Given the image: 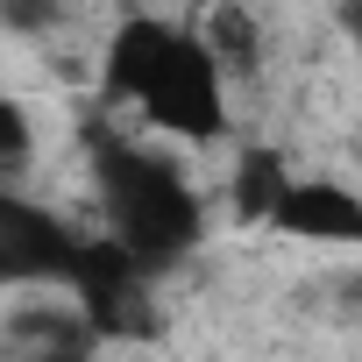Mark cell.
I'll use <instances>...</instances> for the list:
<instances>
[{
  "mask_svg": "<svg viewBox=\"0 0 362 362\" xmlns=\"http://www.w3.org/2000/svg\"><path fill=\"white\" fill-rule=\"evenodd\" d=\"M107 100H128L149 128L214 142L228 128V71L214 64L199 22L121 15L107 43Z\"/></svg>",
  "mask_w": 362,
  "mask_h": 362,
  "instance_id": "obj_1",
  "label": "cell"
},
{
  "mask_svg": "<svg viewBox=\"0 0 362 362\" xmlns=\"http://www.w3.org/2000/svg\"><path fill=\"white\" fill-rule=\"evenodd\" d=\"M93 177H100V206H107V242H121L149 277L199 249L206 214L170 156H149L135 142H100Z\"/></svg>",
  "mask_w": 362,
  "mask_h": 362,
  "instance_id": "obj_2",
  "label": "cell"
},
{
  "mask_svg": "<svg viewBox=\"0 0 362 362\" xmlns=\"http://www.w3.org/2000/svg\"><path fill=\"white\" fill-rule=\"evenodd\" d=\"M78 313H86V327L100 334V341H128V334H156L163 327V313H156V298H149V270L121 249V242H86V256H78Z\"/></svg>",
  "mask_w": 362,
  "mask_h": 362,
  "instance_id": "obj_3",
  "label": "cell"
},
{
  "mask_svg": "<svg viewBox=\"0 0 362 362\" xmlns=\"http://www.w3.org/2000/svg\"><path fill=\"white\" fill-rule=\"evenodd\" d=\"M78 256H86V242L57 214H43L29 199H0V284L78 277Z\"/></svg>",
  "mask_w": 362,
  "mask_h": 362,
  "instance_id": "obj_4",
  "label": "cell"
},
{
  "mask_svg": "<svg viewBox=\"0 0 362 362\" xmlns=\"http://www.w3.org/2000/svg\"><path fill=\"white\" fill-rule=\"evenodd\" d=\"M277 235L291 242H334V249H355L362 242V199L348 185H334V177H291V192L270 221Z\"/></svg>",
  "mask_w": 362,
  "mask_h": 362,
  "instance_id": "obj_5",
  "label": "cell"
},
{
  "mask_svg": "<svg viewBox=\"0 0 362 362\" xmlns=\"http://www.w3.org/2000/svg\"><path fill=\"white\" fill-rule=\"evenodd\" d=\"M284 192H291V170H284V156H277V149H242V156H235L228 206H235V221H242V228H270V221H277V206H284Z\"/></svg>",
  "mask_w": 362,
  "mask_h": 362,
  "instance_id": "obj_6",
  "label": "cell"
},
{
  "mask_svg": "<svg viewBox=\"0 0 362 362\" xmlns=\"http://www.w3.org/2000/svg\"><path fill=\"white\" fill-rule=\"evenodd\" d=\"M199 36H206V50H214V64L235 78V71H256V57H263V36H256V22L242 15V8H214L206 22H199Z\"/></svg>",
  "mask_w": 362,
  "mask_h": 362,
  "instance_id": "obj_7",
  "label": "cell"
},
{
  "mask_svg": "<svg viewBox=\"0 0 362 362\" xmlns=\"http://www.w3.org/2000/svg\"><path fill=\"white\" fill-rule=\"evenodd\" d=\"M93 341H100V334L78 320L71 334H57V341H43V348H29V355H15V362H93Z\"/></svg>",
  "mask_w": 362,
  "mask_h": 362,
  "instance_id": "obj_8",
  "label": "cell"
},
{
  "mask_svg": "<svg viewBox=\"0 0 362 362\" xmlns=\"http://www.w3.org/2000/svg\"><path fill=\"white\" fill-rule=\"evenodd\" d=\"M22 156H29V114L22 100L0 93V163H22Z\"/></svg>",
  "mask_w": 362,
  "mask_h": 362,
  "instance_id": "obj_9",
  "label": "cell"
},
{
  "mask_svg": "<svg viewBox=\"0 0 362 362\" xmlns=\"http://www.w3.org/2000/svg\"><path fill=\"white\" fill-rule=\"evenodd\" d=\"M341 29L355 36V57H362V0H355V8H341Z\"/></svg>",
  "mask_w": 362,
  "mask_h": 362,
  "instance_id": "obj_10",
  "label": "cell"
}]
</instances>
